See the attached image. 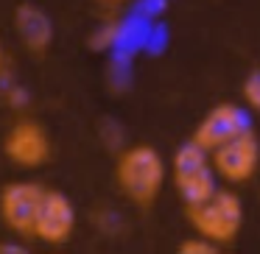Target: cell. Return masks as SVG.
I'll return each mask as SVG.
<instances>
[{
    "label": "cell",
    "mask_w": 260,
    "mask_h": 254,
    "mask_svg": "<svg viewBox=\"0 0 260 254\" xmlns=\"http://www.w3.org/2000/svg\"><path fill=\"white\" fill-rule=\"evenodd\" d=\"M165 182H168V165L154 146H146V142L129 146L115 159V185L126 201L140 209L157 204Z\"/></svg>",
    "instance_id": "6da1fadb"
},
{
    "label": "cell",
    "mask_w": 260,
    "mask_h": 254,
    "mask_svg": "<svg viewBox=\"0 0 260 254\" xmlns=\"http://www.w3.org/2000/svg\"><path fill=\"white\" fill-rule=\"evenodd\" d=\"M185 212H187V221H190L193 232L207 237L215 246H226V243H232L241 235L243 201L232 190H215L202 204L185 207Z\"/></svg>",
    "instance_id": "7a4b0ae2"
},
{
    "label": "cell",
    "mask_w": 260,
    "mask_h": 254,
    "mask_svg": "<svg viewBox=\"0 0 260 254\" xmlns=\"http://www.w3.org/2000/svg\"><path fill=\"white\" fill-rule=\"evenodd\" d=\"M168 176L174 182L176 196L185 201V207L190 204H202L204 198H210L218 190V176L213 170L210 154L204 148H199L193 140L182 142L171 157Z\"/></svg>",
    "instance_id": "3957f363"
},
{
    "label": "cell",
    "mask_w": 260,
    "mask_h": 254,
    "mask_svg": "<svg viewBox=\"0 0 260 254\" xmlns=\"http://www.w3.org/2000/svg\"><path fill=\"white\" fill-rule=\"evenodd\" d=\"M210 162H213V170L218 176V182H226V185H246V182L254 179L260 168V142L257 134L252 129L235 134L232 140L221 142L218 148L210 151Z\"/></svg>",
    "instance_id": "277c9868"
},
{
    "label": "cell",
    "mask_w": 260,
    "mask_h": 254,
    "mask_svg": "<svg viewBox=\"0 0 260 254\" xmlns=\"http://www.w3.org/2000/svg\"><path fill=\"white\" fill-rule=\"evenodd\" d=\"M45 187L37 182H9L0 187V221L20 240H34V221Z\"/></svg>",
    "instance_id": "5b68a950"
},
{
    "label": "cell",
    "mask_w": 260,
    "mask_h": 254,
    "mask_svg": "<svg viewBox=\"0 0 260 254\" xmlns=\"http://www.w3.org/2000/svg\"><path fill=\"white\" fill-rule=\"evenodd\" d=\"M3 154L14 168L23 170H37L51 159L53 146H51V134L42 123L31 118H20L12 129L3 137Z\"/></svg>",
    "instance_id": "8992f818"
},
{
    "label": "cell",
    "mask_w": 260,
    "mask_h": 254,
    "mask_svg": "<svg viewBox=\"0 0 260 254\" xmlns=\"http://www.w3.org/2000/svg\"><path fill=\"white\" fill-rule=\"evenodd\" d=\"M76 226H79V215H76L73 201L62 190L42 193L34 221V240L45 243V246H64L76 235Z\"/></svg>",
    "instance_id": "52a82bcc"
},
{
    "label": "cell",
    "mask_w": 260,
    "mask_h": 254,
    "mask_svg": "<svg viewBox=\"0 0 260 254\" xmlns=\"http://www.w3.org/2000/svg\"><path fill=\"white\" fill-rule=\"evenodd\" d=\"M246 129H252V120H249L246 109H243L241 103L224 101V103H215V106L199 120L193 134H190V140L210 154L213 148H218L221 142L232 140L235 134H241V131H246Z\"/></svg>",
    "instance_id": "ba28073f"
},
{
    "label": "cell",
    "mask_w": 260,
    "mask_h": 254,
    "mask_svg": "<svg viewBox=\"0 0 260 254\" xmlns=\"http://www.w3.org/2000/svg\"><path fill=\"white\" fill-rule=\"evenodd\" d=\"M14 34L23 42V48L34 56L48 53L53 45V20L34 3H23L14 9Z\"/></svg>",
    "instance_id": "9c48e42d"
},
{
    "label": "cell",
    "mask_w": 260,
    "mask_h": 254,
    "mask_svg": "<svg viewBox=\"0 0 260 254\" xmlns=\"http://www.w3.org/2000/svg\"><path fill=\"white\" fill-rule=\"evenodd\" d=\"M241 95H243V101H246V106L252 109V112H260V70H252V73L243 79Z\"/></svg>",
    "instance_id": "30bf717a"
},
{
    "label": "cell",
    "mask_w": 260,
    "mask_h": 254,
    "mask_svg": "<svg viewBox=\"0 0 260 254\" xmlns=\"http://www.w3.org/2000/svg\"><path fill=\"white\" fill-rule=\"evenodd\" d=\"M176 251H179V254H215V251H218V246H215V243H210L207 237L196 235V237L182 240L179 246H176Z\"/></svg>",
    "instance_id": "8fae6325"
},
{
    "label": "cell",
    "mask_w": 260,
    "mask_h": 254,
    "mask_svg": "<svg viewBox=\"0 0 260 254\" xmlns=\"http://www.w3.org/2000/svg\"><path fill=\"white\" fill-rule=\"evenodd\" d=\"M98 3H104V6H118V3H123V0H98Z\"/></svg>",
    "instance_id": "7c38bea8"
},
{
    "label": "cell",
    "mask_w": 260,
    "mask_h": 254,
    "mask_svg": "<svg viewBox=\"0 0 260 254\" xmlns=\"http://www.w3.org/2000/svg\"><path fill=\"white\" fill-rule=\"evenodd\" d=\"M3 62H6V53H3V42H0V73H3Z\"/></svg>",
    "instance_id": "4fadbf2b"
}]
</instances>
